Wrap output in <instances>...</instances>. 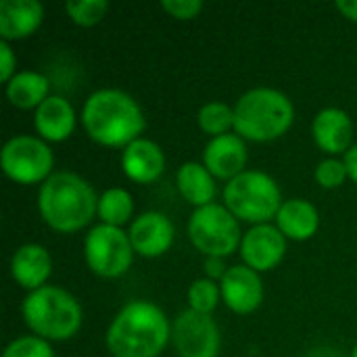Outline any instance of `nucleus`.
Returning <instances> with one entry per match:
<instances>
[{"label":"nucleus","instance_id":"nucleus-16","mask_svg":"<svg viewBox=\"0 0 357 357\" xmlns=\"http://www.w3.org/2000/svg\"><path fill=\"white\" fill-rule=\"evenodd\" d=\"M314 142L328 155L347 153L354 140V123L347 111L328 107L322 109L312 123Z\"/></svg>","mask_w":357,"mask_h":357},{"label":"nucleus","instance_id":"nucleus-7","mask_svg":"<svg viewBox=\"0 0 357 357\" xmlns=\"http://www.w3.org/2000/svg\"><path fill=\"white\" fill-rule=\"evenodd\" d=\"M190 243L207 257H228L243 241L238 220L226 205H205L192 211L188 220Z\"/></svg>","mask_w":357,"mask_h":357},{"label":"nucleus","instance_id":"nucleus-26","mask_svg":"<svg viewBox=\"0 0 357 357\" xmlns=\"http://www.w3.org/2000/svg\"><path fill=\"white\" fill-rule=\"evenodd\" d=\"M65 10L75 25L92 27L98 21H102V17L109 10V2L107 0H71L65 4Z\"/></svg>","mask_w":357,"mask_h":357},{"label":"nucleus","instance_id":"nucleus-21","mask_svg":"<svg viewBox=\"0 0 357 357\" xmlns=\"http://www.w3.org/2000/svg\"><path fill=\"white\" fill-rule=\"evenodd\" d=\"M176 184H178L180 195L197 209L211 205L218 192L215 178L203 163H197V161H188L178 167Z\"/></svg>","mask_w":357,"mask_h":357},{"label":"nucleus","instance_id":"nucleus-18","mask_svg":"<svg viewBox=\"0 0 357 357\" xmlns=\"http://www.w3.org/2000/svg\"><path fill=\"white\" fill-rule=\"evenodd\" d=\"M33 126L42 140L63 142L73 134L75 111L71 102L59 94H50L33 113Z\"/></svg>","mask_w":357,"mask_h":357},{"label":"nucleus","instance_id":"nucleus-31","mask_svg":"<svg viewBox=\"0 0 357 357\" xmlns=\"http://www.w3.org/2000/svg\"><path fill=\"white\" fill-rule=\"evenodd\" d=\"M205 272H207V278L209 280H222L226 276V266H224V259L222 257H207L205 259Z\"/></svg>","mask_w":357,"mask_h":357},{"label":"nucleus","instance_id":"nucleus-29","mask_svg":"<svg viewBox=\"0 0 357 357\" xmlns=\"http://www.w3.org/2000/svg\"><path fill=\"white\" fill-rule=\"evenodd\" d=\"M161 8L174 19H195L203 10L201 0H161Z\"/></svg>","mask_w":357,"mask_h":357},{"label":"nucleus","instance_id":"nucleus-20","mask_svg":"<svg viewBox=\"0 0 357 357\" xmlns=\"http://www.w3.org/2000/svg\"><path fill=\"white\" fill-rule=\"evenodd\" d=\"M276 226L291 241H310L320 228V213L305 199H289L276 215Z\"/></svg>","mask_w":357,"mask_h":357},{"label":"nucleus","instance_id":"nucleus-32","mask_svg":"<svg viewBox=\"0 0 357 357\" xmlns=\"http://www.w3.org/2000/svg\"><path fill=\"white\" fill-rule=\"evenodd\" d=\"M345 167H347V174L349 178L357 184V144H354L347 153H345Z\"/></svg>","mask_w":357,"mask_h":357},{"label":"nucleus","instance_id":"nucleus-15","mask_svg":"<svg viewBox=\"0 0 357 357\" xmlns=\"http://www.w3.org/2000/svg\"><path fill=\"white\" fill-rule=\"evenodd\" d=\"M123 174L136 184H151L165 172V153L151 138H138L121 153Z\"/></svg>","mask_w":357,"mask_h":357},{"label":"nucleus","instance_id":"nucleus-27","mask_svg":"<svg viewBox=\"0 0 357 357\" xmlns=\"http://www.w3.org/2000/svg\"><path fill=\"white\" fill-rule=\"evenodd\" d=\"M2 357H54V351L50 347V341L36 335H25L10 341Z\"/></svg>","mask_w":357,"mask_h":357},{"label":"nucleus","instance_id":"nucleus-6","mask_svg":"<svg viewBox=\"0 0 357 357\" xmlns=\"http://www.w3.org/2000/svg\"><path fill=\"white\" fill-rule=\"evenodd\" d=\"M282 203V192L276 180L259 169L243 172L224 188V205L230 213L253 226L268 224L276 218Z\"/></svg>","mask_w":357,"mask_h":357},{"label":"nucleus","instance_id":"nucleus-13","mask_svg":"<svg viewBox=\"0 0 357 357\" xmlns=\"http://www.w3.org/2000/svg\"><path fill=\"white\" fill-rule=\"evenodd\" d=\"M222 301L234 314H251L264 301V282L259 272L251 270L249 266H232L228 268L226 276L220 280Z\"/></svg>","mask_w":357,"mask_h":357},{"label":"nucleus","instance_id":"nucleus-17","mask_svg":"<svg viewBox=\"0 0 357 357\" xmlns=\"http://www.w3.org/2000/svg\"><path fill=\"white\" fill-rule=\"evenodd\" d=\"M50 274H52V257L42 245L36 243L21 245L10 257L13 280L23 289H27L29 293L46 287Z\"/></svg>","mask_w":357,"mask_h":357},{"label":"nucleus","instance_id":"nucleus-11","mask_svg":"<svg viewBox=\"0 0 357 357\" xmlns=\"http://www.w3.org/2000/svg\"><path fill=\"white\" fill-rule=\"evenodd\" d=\"M287 253V236L272 224L249 228L241 241V255L245 266L255 272L274 270Z\"/></svg>","mask_w":357,"mask_h":357},{"label":"nucleus","instance_id":"nucleus-23","mask_svg":"<svg viewBox=\"0 0 357 357\" xmlns=\"http://www.w3.org/2000/svg\"><path fill=\"white\" fill-rule=\"evenodd\" d=\"M134 213V199L126 188H107L98 197V218L107 226L121 228Z\"/></svg>","mask_w":357,"mask_h":357},{"label":"nucleus","instance_id":"nucleus-19","mask_svg":"<svg viewBox=\"0 0 357 357\" xmlns=\"http://www.w3.org/2000/svg\"><path fill=\"white\" fill-rule=\"evenodd\" d=\"M44 19V6L38 0H2L0 2V36L4 42L31 36Z\"/></svg>","mask_w":357,"mask_h":357},{"label":"nucleus","instance_id":"nucleus-14","mask_svg":"<svg viewBox=\"0 0 357 357\" xmlns=\"http://www.w3.org/2000/svg\"><path fill=\"white\" fill-rule=\"evenodd\" d=\"M247 159L249 153H247L245 138L232 132L211 138L203 151V165L211 172L213 178L228 180V182L241 176L243 172H247L245 169Z\"/></svg>","mask_w":357,"mask_h":357},{"label":"nucleus","instance_id":"nucleus-25","mask_svg":"<svg viewBox=\"0 0 357 357\" xmlns=\"http://www.w3.org/2000/svg\"><path fill=\"white\" fill-rule=\"evenodd\" d=\"M220 299H222V291H220V284L215 280L197 278L188 287V305H190L188 310H192V312L211 316L213 310L218 307Z\"/></svg>","mask_w":357,"mask_h":357},{"label":"nucleus","instance_id":"nucleus-1","mask_svg":"<svg viewBox=\"0 0 357 357\" xmlns=\"http://www.w3.org/2000/svg\"><path fill=\"white\" fill-rule=\"evenodd\" d=\"M169 339L167 316L146 299L126 303L107 328V347L113 357H157Z\"/></svg>","mask_w":357,"mask_h":357},{"label":"nucleus","instance_id":"nucleus-30","mask_svg":"<svg viewBox=\"0 0 357 357\" xmlns=\"http://www.w3.org/2000/svg\"><path fill=\"white\" fill-rule=\"evenodd\" d=\"M17 73V56L8 42L0 40V79L8 84Z\"/></svg>","mask_w":357,"mask_h":357},{"label":"nucleus","instance_id":"nucleus-24","mask_svg":"<svg viewBox=\"0 0 357 357\" xmlns=\"http://www.w3.org/2000/svg\"><path fill=\"white\" fill-rule=\"evenodd\" d=\"M197 121H199V128L205 134H209L211 138L230 134V130L234 128V107H230L228 102H222V100L205 102L199 109Z\"/></svg>","mask_w":357,"mask_h":357},{"label":"nucleus","instance_id":"nucleus-5","mask_svg":"<svg viewBox=\"0 0 357 357\" xmlns=\"http://www.w3.org/2000/svg\"><path fill=\"white\" fill-rule=\"evenodd\" d=\"M21 314L27 328L46 341L71 339L84 320L79 301L65 289L52 284L27 293L21 305Z\"/></svg>","mask_w":357,"mask_h":357},{"label":"nucleus","instance_id":"nucleus-2","mask_svg":"<svg viewBox=\"0 0 357 357\" xmlns=\"http://www.w3.org/2000/svg\"><path fill=\"white\" fill-rule=\"evenodd\" d=\"M86 134L102 146H128L142 138L146 117L136 98L117 88L92 92L82 109Z\"/></svg>","mask_w":357,"mask_h":357},{"label":"nucleus","instance_id":"nucleus-33","mask_svg":"<svg viewBox=\"0 0 357 357\" xmlns=\"http://www.w3.org/2000/svg\"><path fill=\"white\" fill-rule=\"evenodd\" d=\"M337 8L351 21L357 23V0H339L337 2Z\"/></svg>","mask_w":357,"mask_h":357},{"label":"nucleus","instance_id":"nucleus-22","mask_svg":"<svg viewBox=\"0 0 357 357\" xmlns=\"http://www.w3.org/2000/svg\"><path fill=\"white\" fill-rule=\"evenodd\" d=\"M50 96V82L38 71H17L6 84V98L17 109H38Z\"/></svg>","mask_w":357,"mask_h":357},{"label":"nucleus","instance_id":"nucleus-34","mask_svg":"<svg viewBox=\"0 0 357 357\" xmlns=\"http://www.w3.org/2000/svg\"><path fill=\"white\" fill-rule=\"evenodd\" d=\"M351 357H357V345H356V349H354V354H351Z\"/></svg>","mask_w":357,"mask_h":357},{"label":"nucleus","instance_id":"nucleus-9","mask_svg":"<svg viewBox=\"0 0 357 357\" xmlns=\"http://www.w3.org/2000/svg\"><path fill=\"white\" fill-rule=\"evenodd\" d=\"M134 247L130 234L117 226L98 224L84 241V257L88 268L100 278L123 276L134 259Z\"/></svg>","mask_w":357,"mask_h":357},{"label":"nucleus","instance_id":"nucleus-12","mask_svg":"<svg viewBox=\"0 0 357 357\" xmlns=\"http://www.w3.org/2000/svg\"><path fill=\"white\" fill-rule=\"evenodd\" d=\"M128 234H130L134 251L142 257L153 259L169 251L174 236H176V228L165 213L144 211L132 222Z\"/></svg>","mask_w":357,"mask_h":357},{"label":"nucleus","instance_id":"nucleus-4","mask_svg":"<svg viewBox=\"0 0 357 357\" xmlns=\"http://www.w3.org/2000/svg\"><path fill=\"white\" fill-rule=\"evenodd\" d=\"M293 119L295 107L291 98L276 88H251L234 105V130L245 140H276L289 132Z\"/></svg>","mask_w":357,"mask_h":357},{"label":"nucleus","instance_id":"nucleus-10","mask_svg":"<svg viewBox=\"0 0 357 357\" xmlns=\"http://www.w3.org/2000/svg\"><path fill=\"white\" fill-rule=\"evenodd\" d=\"M172 341L180 357H218L222 347V335L215 320L192 310H184L176 316Z\"/></svg>","mask_w":357,"mask_h":357},{"label":"nucleus","instance_id":"nucleus-28","mask_svg":"<svg viewBox=\"0 0 357 357\" xmlns=\"http://www.w3.org/2000/svg\"><path fill=\"white\" fill-rule=\"evenodd\" d=\"M347 178H349V174H347L345 161H341V159L331 157V159L320 161L316 167V182L322 188H339Z\"/></svg>","mask_w":357,"mask_h":357},{"label":"nucleus","instance_id":"nucleus-8","mask_svg":"<svg viewBox=\"0 0 357 357\" xmlns=\"http://www.w3.org/2000/svg\"><path fill=\"white\" fill-rule=\"evenodd\" d=\"M0 165L8 180L29 186L44 184L54 172V155L46 140L19 134L6 140L0 153Z\"/></svg>","mask_w":357,"mask_h":357},{"label":"nucleus","instance_id":"nucleus-3","mask_svg":"<svg viewBox=\"0 0 357 357\" xmlns=\"http://www.w3.org/2000/svg\"><path fill=\"white\" fill-rule=\"evenodd\" d=\"M38 211L46 226L71 234L98 215V197L92 184L75 172H54L38 192Z\"/></svg>","mask_w":357,"mask_h":357}]
</instances>
